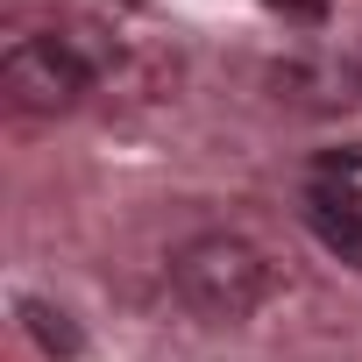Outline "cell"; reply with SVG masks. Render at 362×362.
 Here are the masks:
<instances>
[{"label": "cell", "instance_id": "277c9868", "mask_svg": "<svg viewBox=\"0 0 362 362\" xmlns=\"http://www.w3.org/2000/svg\"><path fill=\"white\" fill-rule=\"evenodd\" d=\"M22 320H29V334L43 341V355H78V327H71L57 305H43V298H22Z\"/></svg>", "mask_w": 362, "mask_h": 362}, {"label": "cell", "instance_id": "7a4b0ae2", "mask_svg": "<svg viewBox=\"0 0 362 362\" xmlns=\"http://www.w3.org/2000/svg\"><path fill=\"white\" fill-rule=\"evenodd\" d=\"M93 86V64L64 43V36H22L0 57V93L22 114H71Z\"/></svg>", "mask_w": 362, "mask_h": 362}, {"label": "cell", "instance_id": "3957f363", "mask_svg": "<svg viewBox=\"0 0 362 362\" xmlns=\"http://www.w3.org/2000/svg\"><path fill=\"white\" fill-rule=\"evenodd\" d=\"M305 228L320 249H334L348 270H362V192L355 185H313L305 192Z\"/></svg>", "mask_w": 362, "mask_h": 362}, {"label": "cell", "instance_id": "6da1fadb", "mask_svg": "<svg viewBox=\"0 0 362 362\" xmlns=\"http://www.w3.org/2000/svg\"><path fill=\"white\" fill-rule=\"evenodd\" d=\"M170 284L206 320H249L270 298V263L242 235H192L185 249L170 256Z\"/></svg>", "mask_w": 362, "mask_h": 362}]
</instances>
